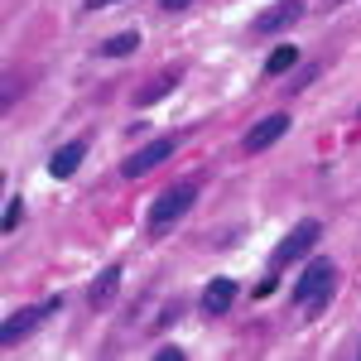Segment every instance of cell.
<instances>
[{
    "mask_svg": "<svg viewBox=\"0 0 361 361\" xmlns=\"http://www.w3.org/2000/svg\"><path fill=\"white\" fill-rule=\"evenodd\" d=\"M197 202V183H173L149 202V236H164L178 217H188V207Z\"/></svg>",
    "mask_w": 361,
    "mask_h": 361,
    "instance_id": "6da1fadb",
    "label": "cell"
},
{
    "mask_svg": "<svg viewBox=\"0 0 361 361\" xmlns=\"http://www.w3.org/2000/svg\"><path fill=\"white\" fill-rule=\"evenodd\" d=\"M333 275H337V265L328 260V255H308L304 275H299V284H294V304L323 308V304H328V294H333Z\"/></svg>",
    "mask_w": 361,
    "mask_h": 361,
    "instance_id": "7a4b0ae2",
    "label": "cell"
},
{
    "mask_svg": "<svg viewBox=\"0 0 361 361\" xmlns=\"http://www.w3.org/2000/svg\"><path fill=\"white\" fill-rule=\"evenodd\" d=\"M318 241H323V222H318V217H304V222H299L275 250H270V270H284V265H294V260L313 255V246H318Z\"/></svg>",
    "mask_w": 361,
    "mask_h": 361,
    "instance_id": "3957f363",
    "label": "cell"
},
{
    "mask_svg": "<svg viewBox=\"0 0 361 361\" xmlns=\"http://www.w3.org/2000/svg\"><path fill=\"white\" fill-rule=\"evenodd\" d=\"M58 308H63V299L54 294V299H44V304H29V308H20V313H10V318L0 323V342H5V347H15V342H20V337H29L39 323H44V318H54Z\"/></svg>",
    "mask_w": 361,
    "mask_h": 361,
    "instance_id": "277c9868",
    "label": "cell"
},
{
    "mask_svg": "<svg viewBox=\"0 0 361 361\" xmlns=\"http://www.w3.org/2000/svg\"><path fill=\"white\" fill-rule=\"evenodd\" d=\"M173 149H178V140H173V135H159V140H149L145 149H135V154H130V159L121 164V173H126V178H145L149 169H159V164H164V159L173 154Z\"/></svg>",
    "mask_w": 361,
    "mask_h": 361,
    "instance_id": "5b68a950",
    "label": "cell"
},
{
    "mask_svg": "<svg viewBox=\"0 0 361 361\" xmlns=\"http://www.w3.org/2000/svg\"><path fill=\"white\" fill-rule=\"evenodd\" d=\"M304 20V0H275L270 10L255 15V34H284Z\"/></svg>",
    "mask_w": 361,
    "mask_h": 361,
    "instance_id": "8992f818",
    "label": "cell"
},
{
    "mask_svg": "<svg viewBox=\"0 0 361 361\" xmlns=\"http://www.w3.org/2000/svg\"><path fill=\"white\" fill-rule=\"evenodd\" d=\"M279 135H289V116H284V111L265 116V121H255V126L246 130V140H241V145H246V154H260V149H270Z\"/></svg>",
    "mask_w": 361,
    "mask_h": 361,
    "instance_id": "52a82bcc",
    "label": "cell"
},
{
    "mask_svg": "<svg viewBox=\"0 0 361 361\" xmlns=\"http://www.w3.org/2000/svg\"><path fill=\"white\" fill-rule=\"evenodd\" d=\"M82 154H87V140H68V145H58L54 154H49V173H54V178H73V173L82 169Z\"/></svg>",
    "mask_w": 361,
    "mask_h": 361,
    "instance_id": "ba28073f",
    "label": "cell"
},
{
    "mask_svg": "<svg viewBox=\"0 0 361 361\" xmlns=\"http://www.w3.org/2000/svg\"><path fill=\"white\" fill-rule=\"evenodd\" d=\"M236 279H226V275H217V279H207V289H202V313H226V308L236 304Z\"/></svg>",
    "mask_w": 361,
    "mask_h": 361,
    "instance_id": "9c48e42d",
    "label": "cell"
},
{
    "mask_svg": "<svg viewBox=\"0 0 361 361\" xmlns=\"http://www.w3.org/2000/svg\"><path fill=\"white\" fill-rule=\"evenodd\" d=\"M116 289H121V265H106V270L97 275V284L87 289V304H92V308H106L116 299Z\"/></svg>",
    "mask_w": 361,
    "mask_h": 361,
    "instance_id": "30bf717a",
    "label": "cell"
},
{
    "mask_svg": "<svg viewBox=\"0 0 361 361\" xmlns=\"http://www.w3.org/2000/svg\"><path fill=\"white\" fill-rule=\"evenodd\" d=\"M173 87H178V68H164V73H154V82H145V87L135 92V106H154V102H159V97H169Z\"/></svg>",
    "mask_w": 361,
    "mask_h": 361,
    "instance_id": "8fae6325",
    "label": "cell"
},
{
    "mask_svg": "<svg viewBox=\"0 0 361 361\" xmlns=\"http://www.w3.org/2000/svg\"><path fill=\"white\" fill-rule=\"evenodd\" d=\"M135 49H140L135 29H121V34H111V39L102 44V54H106V58H126V54H135Z\"/></svg>",
    "mask_w": 361,
    "mask_h": 361,
    "instance_id": "7c38bea8",
    "label": "cell"
},
{
    "mask_svg": "<svg viewBox=\"0 0 361 361\" xmlns=\"http://www.w3.org/2000/svg\"><path fill=\"white\" fill-rule=\"evenodd\" d=\"M294 63H299V49H294V44H279L275 54L265 58V78H279V73H289Z\"/></svg>",
    "mask_w": 361,
    "mask_h": 361,
    "instance_id": "4fadbf2b",
    "label": "cell"
},
{
    "mask_svg": "<svg viewBox=\"0 0 361 361\" xmlns=\"http://www.w3.org/2000/svg\"><path fill=\"white\" fill-rule=\"evenodd\" d=\"M20 222H25V202H20V197H10V202H5V231H15Z\"/></svg>",
    "mask_w": 361,
    "mask_h": 361,
    "instance_id": "5bb4252c",
    "label": "cell"
},
{
    "mask_svg": "<svg viewBox=\"0 0 361 361\" xmlns=\"http://www.w3.org/2000/svg\"><path fill=\"white\" fill-rule=\"evenodd\" d=\"M313 78H318V63H304V68H299V78H294V87H308Z\"/></svg>",
    "mask_w": 361,
    "mask_h": 361,
    "instance_id": "9a60e30c",
    "label": "cell"
},
{
    "mask_svg": "<svg viewBox=\"0 0 361 361\" xmlns=\"http://www.w3.org/2000/svg\"><path fill=\"white\" fill-rule=\"evenodd\" d=\"M154 361H183V347H159Z\"/></svg>",
    "mask_w": 361,
    "mask_h": 361,
    "instance_id": "2e32d148",
    "label": "cell"
},
{
    "mask_svg": "<svg viewBox=\"0 0 361 361\" xmlns=\"http://www.w3.org/2000/svg\"><path fill=\"white\" fill-rule=\"evenodd\" d=\"M159 5H164V15H178V10H188L193 0H159Z\"/></svg>",
    "mask_w": 361,
    "mask_h": 361,
    "instance_id": "e0dca14e",
    "label": "cell"
},
{
    "mask_svg": "<svg viewBox=\"0 0 361 361\" xmlns=\"http://www.w3.org/2000/svg\"><path fill=\"white\" fill-rule=\"evenodd\" d=\"M106 5H121V0H87V10H106Z\"/></svg>",
    "mask_w": 361,
    "mask_h": 361,
    "instance_id": "ac0fdd59",
    "label": "cell"
},
{
    "mask_svg": "<svg viewBox=\"0 0 361 361\" xmlns=\"http://www.w3.org/2000/svg\"><path fill=\"white\" fill-rule=\"evenodd\" d=\"M337 5H342V0H323V10H337Z\"/></svg>",
    "mask_w": 361,
    "mask_h": 361,
    "instance_id": "d6986e66",
    "label": "cell"
}]
</instances>
